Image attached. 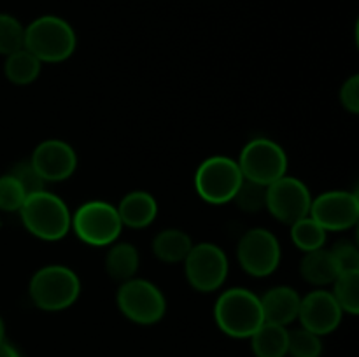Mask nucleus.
Returning a JSON list of instances; mask_svg holds the SVG:
<instances>
[{"mask_svg": "<svg viewBox=\"0 0 359 357\" xmlns=\"http://www.w3.org/2000/svg\"><path fill=\"white\" fill-rule=\"evenodd\" d=\"M214 318L217 328L231 338H251L265 322L259 296L244 287L228 289L217 298Z\"/></svg>", "mask_w": 359, "mask_h": 357, "instance_id": "f257e3e1", "label": "nucleus"}, {"mask_svg": "<svg viewBox=\"0 0 359 357\" xmlns=\"http://www.w3.org/2000/svg\"><path fill=\"white\" fill-rule=\"evenodd\" d=\"M25 227L34 237L46 241H56L67 237L72 224L69 206L60 196L49 191L28 195L20 209Z\"/></svg>", "mask_w": 359, "mask_h": 357, "instance_id": "f03ea898", "label": "nucleus"}, {"mask_svg": "<svg viewBox=\"0 0 359 357\" xmlns=\"http://www.w3.org/2000/svg\"><path fill=\"white\" fill-rule=\"evenodd\" d=\"M76 31L58 16H41L25 28L23 48L39 62H65L76 51Z\"/></svg>", "mask_w": 359, "mask_h": 357, "instance_id": "7ed1b4c3", "label": "nucleus"}, {"mask_svg": "<svg viewBox=\"0 0 359 357\" xmlns=\"http://www.w3.org/2000/svg\"><path fill=\"white\" fill-rule=\"evenodd\" d=\"M32 301L46 312H60L72 307L81 294V280L76 272L62 265L37 270L28 287Z\"/></svg>", "mask_w": 359, "mask_h": 357, "instance_id": "20e7f679", "label": "nucleus"}, {"mask_svg": "<svg viewBox=\"0 0 359 357\" xmlns=\"http://www.w3.org/2000/svg\"><path fill=\"white\" fill-rule=\"evenodd\" d=\"M77 238L84 244L95 245V247H104L112 245L121 234L123 223L119 219L118 209L107 202H86L77 209L72 216V224Z\"/></svg>", "mask_w": 359, "mask_h": 357, "instance_id": "39448f33", "label": "nucleus"}, {"mask_svg": "<svg viewBox=\"0 0 359 357\" xmlns=\"http://www.w3.org/2000/svg\"><path fill=\"white\" fill-rule=\"evenodd\" d=\"M116 303L126 318L142 326L160 322L167 310L163 293L149 280L135 279V276L121 282Z\"/></svg>", "mask_w": 359, "mask_h": 357, "instance_id": "423d86ee", "label": "nucleus"}, {"mask_svg": "<svg viewBox=\"0 0 359 357\" xmlns=\"http://www.w3.org/2000/svg\"><path fill=\"white\" fill-rule=\"evenodd\" d=\"M244 177L238 163L228 156H212L203 161L195 174V188L202 200L223 205L233 200Z\"/></svg>", "mask_w": 359, "mask_h": 357, "instance_id": "0eeeda50", "label": "nucleus"}, {"mask_svg": "<svg viewBox=\"0 0 359 357\" xmlns=\"http://www.w3.org/2000/svg\"><path fill=\"white\" fill-rule=\"evenodd\" d=\"M242 177L262 186H270L286 175L287 156L283 147L270 139H252L238 158Z\"/></svg>", "mask_w": 359, "mask_h": 357, "instance_id": "6e6552de", "label": "nucleus"}, {"mask_svg": "<svg viewBox=\"0 0 359 357\" xmlns=\"http://www.w3.org/2000/svg\"><path fill=\"white\" fill-rule=\"evenodd\" d=\"M186 279L193 289L212 293L219 289L228 276V258L216 244L193 245L184 261Z\"/></svg>", "mask_w": 359, "mask_h": 357, "instance_id": "1a4fd4ad", "label": "nucleus"}, {"mask_svg": "<svg viewBox=\"0 0 359 357\" xmlns=\"http://www.w3.org/2000/svg\"><path fill=\"white\" fill-rule=\"evenodd\" d=\"M237 258L242 270L251 276H269L280 262V245L272 231L252 227L237 245Z\"/></svg>", "mask_w": 359, "mask_h": 357, "instance_id": "9d476101", "label": "nucleus"}, {"mask_svg": "<svg viewBox=\"0 0 359 357\" xmlns=\"http://www.w3.org/2000/svg\"><path fill=\"white\" fill-rule=\"evenodd\" d=\"M312 196L307 186L297 177L284 175L279 181L266 186L265 209L284 224H293L311 212Z\"/></svg>", "mask_w": 359, "mask_h": 357, "instance_id": "9b49d317", "label": "nucleus"}, {"mask_svg": "<svg viewBox=\"0 0 359 357\" xmlns=\"http://www.w3.org/2000/svg\"><path fill=\"white\" fill-rule=\"evenodd\" d=\"M309 216L326 231H344L359 219V198L356 192L326 191L312 200Z\"/></svg>", "mask_w": 359, "mask_h": 357, "instance_id": "f8f14e48", "label": "nucleus"}, {"mask_svg": "<svg viewBox=\"0 0 359 357\" xmlns=\"http://www.w3.org/2000/svg\"><path fill=\"white\" fill-rule=\"evenodd\" d=\"M30 163L46 182H62L76 172L77 156L70 144L49 139L35 147Z\"/></svg>", "mask_w": 359, "mask_h": 357, "instance_id": "ddd939ff", "label": "nucleus"}, {"mask_svg": "<svg viewBox=\"0 0 359 357\" xmlns=\"http://www.w3.org/2000/svg\"><path fill=\"white\" fill-rule=\"evenodd\" d=\"M342 314V308L339 307L330 290H312L302 298L298 318L302 328L318 336H325L339 328Z\"/></svg>", "mask_w": 359, "mask_h": 357, "instance_id": "4468645a", "label": "nucleus"}, {"mask_svg": "<svg viewBox=\"0 0 359 357\" xmlns=\"http://www.w3.org/2000/svg\"><path fill=\"white\" fill-rule=\"evenodd\" d=\"M262 310L265 322L287 326L298 318L300 310V294L287 286H277L266 290L262 298Z\"/></svg>", "mask_w": 359, "mask_h": 357, "instance_id": "2eb2a0df", "label": "nucleus"}, {"mask_svg": "<svg viewBox=\"0 0 359 357\" xmlns=\"http://www.w3.org/2000/svg\"><path fill=\"white\" fill-rule=\"evenodd\" d=\"M123 226L128 227H146L156 219L158 203L154 196L147 191H132L119 202L116 206Z\"/></svg>", "mask_w": 359, "mask_h": 357, "instance_id": "dca6fc26", "label": "nucleus"}, {"mask_svg": "<svg viewBox=\"0 0 359 357\" xmlns=\"http://www.w3.org/2000/svg\"><path fill=\"white\" fill-rule=\"evenodd\" d=\"M287 335L286 326L263 322L251 336L252 352L256 357H286Z\"/></svg>", "mask_w": 359, "mask_h": 357, "instance_id": "f3484780", "label": "nucleus"}, {"mask_svg": "<svg viewBox=\"0 0 359 357\" xmlns=\"http://www.w3.org/2000/svg\"><path fill=\"white\" fill-rule=\"evenodd\" d=\"M300 273L305 282L312 286H328L339 276L332 252L326 248L305 252L304 259L300 261Z\"/></svg>", "mask_w": 359, "mask_h": 357, "instance_id": "a211bd4d", "label": "nucleus"}, {"mask_svg": "<svg viewBox=\"0 0 359 357\" xmlns=\"http://www.w3.org/2000/svg\"><path fill=\"white\" fill-rule=\"evenodd\" d=\"M193 241L189 234L182 230H163L154 237L153 252L163 262H181L189 254Z\"/></svg>", "mask_w": 359, "mask_h": 357, "instance_id": "6ab92c4d", "label": "nucleus"}, {"mask_svg": "<svg viewBox=\"0 0 359 357\" xmlns=\"http://www.w3.org/2000/svg\"><path fill=\"white\" fill-rule=\"evenodd\" d=\"M139 251L128 241L114 244L105 255V270L112 279L119 280V282L133 279L139 270Z\"/></svg>", "mask_w": 359, "mask_h": 357, "instance_id": "aec40b11", "label": "nucleus"}, {"mask_svg": "<svg viewBox=\"0 0 359 357\" xmlns=\"http://www.w3.org/2000/svg\"><path fill=\"white\" fill-rule=\"evenodd\" d=\"M41 65L42 63L30 51L21 48L6 56L4 74H6L7 80H11L13 84L27 86V84L37 80V77L41 76Z\"/></svg>", "mask_w": 359, "mask_h": 357, "instance_id": "412c9836", "label": "nucleus"}, {"mask_svg": "<svg viewBox=\"0 0 359 357\" xmlns=\"http://www.w3.org/2000/svg\"><path fill=\"white\" fill-rule=\"evenodd\" d=\"M291 238L302 252L318 251L325 247L326 230L319 226L311 216H307L291 224Z\"/></svg>", "mask_w": 359, "mask_h": 357, "instance_id": "4be33fe9", "label": "nucleus"}, {"mask_svg": "<svg viewBox=\"0 0 359 357\" xmlns=\"http://www.w3.org/2000/svg\"><path fill=\"white\" fill-rule=\"evenodd\" d=\"M332 294L342 312L356 315L359 312V272L340 273L333 280Z\"/></svg>", "mask_w": 359, "mask_h": 357, "instance_id": "5701e85b", "label": "nucleus"}, {"mask_svg": "<svg viewBox=\"0 0 359 357\" xmlns=\"http://www.w3.org/2000/svg\"><path fill=\"white\" fill-rule=\"evenodd\" d=\"M323 352L321 336L309 329H293L287 335V354L291 357H319Z\"/></svg>", "mask_w": 359, "mask_h": 357, "instance_id": "b1692460", "label": "nucleus"}, {"mask_svg": "<svg viewBox=\"0 0 359 357\" xmlns=\"http://www.w3.org/2000/svg\"><path fill=\"white\" fill-rule=\"evenodd\" d=\"M25 44V28L11 14H0V55L9 56Z\"/></svg>", "mask_w": 359, "mask_h": 357, "instance_id": "393cba45", "label": "nucleus"}, {"mask_svg": "<svg viewBox=\"0 0 359 357\" xmlns=\"http://www.w3.org/2000/svg\"><path fill=\"white\" fill-rule=\"evenodd\" d=\"M231 202L237 203L238 209L244 210V212H258V210L265 209L266 186L256 184V182L244 178Z\"/></svg>", "mask_w": 359, "mask_h": 357, "instance_id": "a878e982", "label": "nucleus"}, {"mask_svg": "<svg viewBox=\"0 0 359 357\" xmlns=\"http://www.w3.org/2000/svg\"><path fill=\"white\" fill-rule=\"evenodd\" d=\"M27 200V192L20 182L11 174L0 177V210L4 212H20Z\"/></svg>", "mask_w": 359, "mask_h": 357, "instance_id": "bb28decb", "label": "nucleus"}, {"mask_svg": "<svg viewBox=\"0 0 359 357\" xmlns=\"http://www.w3.org/2000/svg\"><path fill=\"white\" fill-rule=\"evenodd\" d=\"M333 261H335L337 272L340 273H356L359 272V251L354 244L344 240L339 241L335 247L332 248Z\"/></svg>", "mask_w": 359, "mask_h": 357, "instance_id": "cd10ccee", "label": "nucleus"}, {"mask_svg": "<svg viewBox=\"0 0 359 357\" xmlns=\"http://www.w3.org/2000/svg\"><path fill=\"white\" fill-rule=\"evenodd\" d=\"M9 174L20 182L21 188L27 192V196L39 191H44L46 189V181L39 175V172L35 170L34 164L30 163V160L18 163L16 167H13V170H11Z\"/></svg>", "mask_w": 359, "mask_h": 357, "instance_id": "c85d7f7f", "label": "nucleus"}, {"mask_svg": "<svg viewBox=\"0 0 359 357\" xmlns=\"http://www.w3.org/2000/svg\"><path fill=\"white\" fill-rule=\"evenodd\" d=\"M340 104L346 111L358 114L359 112V76H353L340 88Z\"/></svg>", "mask_w": 359, "mask_h": 357, "instance_id": "c756f323", "label": "nucleus"}, {"mask_svg": "<svg viewBox=\"0 0 359 357\" xmlns=\"http://www.w3.org/2000/svg\"><path fill=\"white\" fill-rule=\"evenodd\" d=\"M0 357H21L20 352L7 342H0Z\"/></svg>", "mask_w": 359, "mask_h": 357, "instance_id": "7c9ffc66", "label": "nucleus"}, {"mask_svg": "<svg viewBox=\"0 0 359 357\" xmlns=\"http://www.w3.org/2000/svg\"><path fill=\"white\" fill-rule=\"evenodd\" d=\"M6 324H4L2 317H0V342H6Z\"/></svg>", "mask_w": 359, "mask_h": 357, "instance_id": "2f4dec72", "label": "nucleus"}]
</instances>
